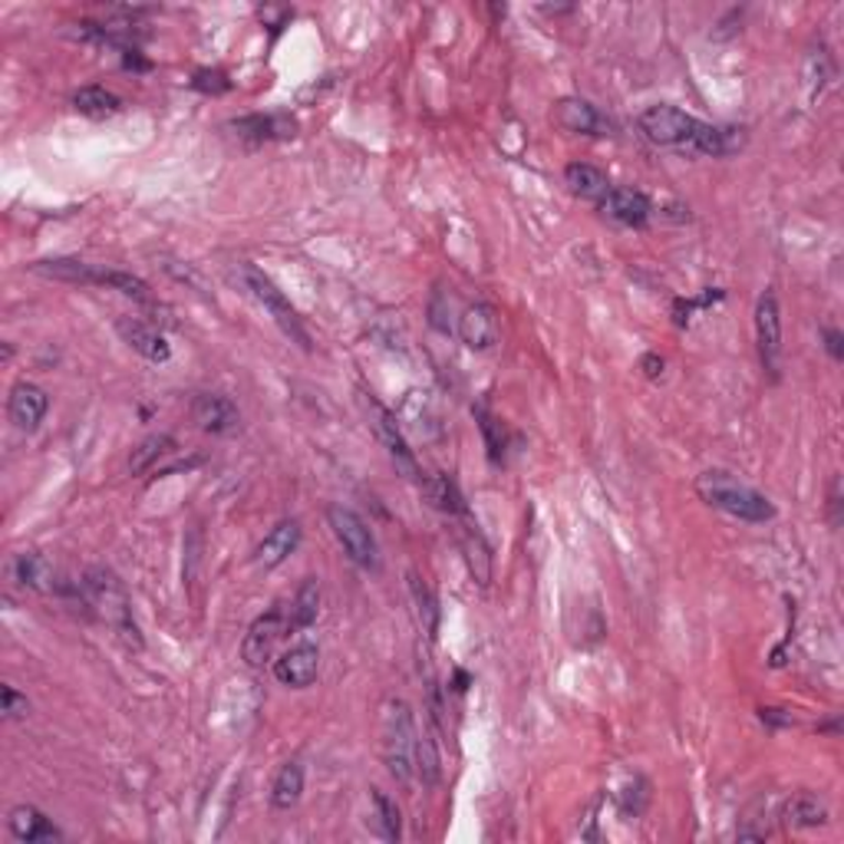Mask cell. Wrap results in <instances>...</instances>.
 Masks as SVG:
<instances>
[{"mask_svg":"<svg viewBox=\"0 0 844 844\" xmlns=\"http://www.w3.org/2000/svg\"><path fill=\"white\" fill-rule=\"evenodd\" d=\"M637 129L643 132V139H650L653 145L663 149H680V152H693V155H733L743 149L746 136L743 129H729V126H710L677 106H647L637 116Z\"/></svg>","mask_w":844,"mask_h":844,"instance_id":"cell-1","label":"cell"},{"mask_svg":"<svg viewBox=\"0 0 844 844\" xmlns=\"http://www.w3.org/2000/svg\"><path fill=\"white\" fill-rule=\"evenodd\" d=\"M696 495L706 505H713V508H719V511H726L739 521H749V524H766V521L776 518V505L759 488H753V485H746V481H739V478H733L729 472H719V468L703 472L696 478Z\"/></svg>","mask_w":844,"mask_h":844,"instance_id":"cell-2","label":"cell"},{"mask_svg":"<svg viewBox=\"0 0 844 844\" xmlns=\"http://www.w3.org/2000/svg\"><path fill=\"white\" fill-rule=\"evenodd\" d=\"M416 716L407 700H390L383 710V762L387 772L407 789L416 782Z\"/></svg>","mask_w":844,"mask_h":844,"instance_id":"cell-3","label":"cell"},{"mask_svg":"<svg viewBox=\"0 0 844 844\" xmlns=\"http://www.w3.org/2000/svg\"><path fill=\"white\" fill-rule=\"evenodd\" d=\"M83 591H86V600L93 607H99V614L106 617V624L119 634V640L129 647V650H142V634L132 620V607H129V594L126 587L119 584V577L106 567H93L83 581Z\"/></svg>","mask_w":844,"mask_h":844,"instance_id":"cell-4","label":"cell"},{"mask_svg":"<svg viewBox=\"0 0 844 844\" xmlns=\"http://www.w3.org/2000/svg\"><path fill=\"white\" fill-rule=\"evenodd\" d=\"M245 281H248V291L255 294V301L271 314V321L284 331V337H291L301 350H311V334L304 327V321L297 317L294 304L281 294V288L264 274L258 271L255 264H245Z\"/></svg>","mask_w":844,"mask_h":844,"instance_id":"cell-5","label":"cell"},{"mask_svg":"<svg viewBox=\"0 0 844 844\" xmlns=\"http://www.w3.org/2000/svg\"><path fill=\"white\" fill-rule=\"evenodd\" d=\"M327 521L337 534V541L344 544L347 558L364 567V571H377L380 567V544H377V534L374 528L347 505H331L327 508Z\"/></svg>","mask_w":844,"mask_h":844,"instance_id":"cell-6","label":"cell"},{"mask_svg":"<svg viewBox=\"0 0 844 844\" xmlns=\"http://www.w3.org/2000/svg\"><path fill=\"white\" fill-rule=\"evenodd\" d=\"M360 403H364V413H367V420L374 425L377 439L383 442L387 455L393 458L397 472H400L403 478H410V481H422L420 462H416V455H413V448H410V442H407V435H403V429H400L397 413L387 410V407H383L377 397H370V393H364Z\"/></svg>","mask_w":844,"mask_h":844,"instance_id":"cell-7","label":"cell"},{"mask_svg":"<svg viewBox=\"0 0 844 844\" xmlns=\"http://www.w3.org/2000/svg\"><path fill=\"white\" fill-rule=\"evenodd\" d=\"M756 344H759V360L762 370L779 380L782 367V311L776 291H766L756 304Z\"/></svg>","mask_w":844,"mask_h":844,"instance_id":"cell-8","label":"cell"},{"mask_svg":"<svg viewBox=\"0 0 844 844\" xmlns=\"http://www.w3.org/2000/svg\"><path fill=\"white\" fill-rule=\"evenodd\" d=\"M284 634H291V627H288V610H284V607H271L268 614H261V617L248 627V634H245V640H241V660H245L248 667H261L264 660H271V653H274V647H278V640H281Z\"/></svg>","mask_w":844,"mask_h":844,"instance_id":"cell-9","label":"cell"},{"mask_svg":"<svg viewBox=\"0 0 844 844\" xmlns=\"http://www.w3.org/2000/svg\"><path fill=\"white\" fill-rule=\"evenodd\" d=\"M321 673V650L314 643H297L274 660V680L291 690H307Z\"/></svg>","mask_w":844,"mask_h":844,"instance_id":"cell-10","label":"cell"},{"mask_svg":"<svg viewBox=\"0 0 844 844\" xmlns=\"http://www.w3.org/2000/svg\"><path fill=\"white\" fill-rule=\"evenodd\" d=\"M228 129L238 136V139H248V142H274V139H291L297 136V119L288 116V112H255V116H241V119H231Z\"/></svg>","mask_w":844,"mask_h":844,"instance_id":"cell-11","label":"cell"},{"mask_svg":"<svg viewBox=\"0 0 844 844\" xmlns=\"http://www.w3.org/2000/svg\"><path fill=\"white\" fill-rule=\"evenodd\" d=\"M116 331H119V337H122L139 357H145L149 364H169V360H172V347H169L165 334L155 331L152 324L139 321V317H119V321H116Z\"/></svg>","mask_w":844,"mask_h":844,"instance_id":"cell-12","label":"cell"},{"mask_svg":"<svg viewBox=\"0 0 844 844\" xmlns=\"http://www.w3.org/2000/svg\"><path fill=\"white\" fill-rule=\"evenodd\" d=\"M597 205L607 218H614L617 225H627V228H643L653 215L650 198L637 188H614L610 185V192Z\"/></svg>","mask_w":844,"mask_h":844,"instance_id":"cell-13","label":"cell"},{"mask_svg":"<svg viewBox=\"0 0 844 844\" xmlns=\"http://www.w3.org/2000/svg\"><path fill=\"white\" fill-rule=\"evenodd\" d=\"M297 544H301V521L284 518V521H278V524L264 534V541L255 548V564H258L261 571H274V567H281V564L297 551Z\"/></svg>","mask_w":844,"mask_h":844,"instance_id":"cell-14","label":"cell"},{"mask_svg":"<svg viewBox=\"0 0 844 844\" xmlns=\"http://www.w3.org/2000/svg\"><path fill=\"white\" fill-rule=\"evenodd\" d=\"M46 410H50V397H46V390L43 387H36V383H17L13 390H10V400H7V416L10 422L20 429V432H33V429H40V422L46 416Z\"/></svg>","mask_w":844,"mask_h":844,"instance_id":"cell-15","label":"cell"},{"mask_svg":"<svg viewBox=\"0 0 844 844\" xmlns=\"http://www.w3.org/2000/svg\"><path fill=\"white\" fill-rule=\"evenodd\" d=\"M554 122L564 129V132H577V136H607L610 132V122L600 116V109L587 99H561L554 106Z\"/></svg>","mask_w":844,"mask_h":844,"instance_id":"cell-16","label":"cell"},{"mask_svg":"<svg viewBox=\"0 0 844 844\" xmlns=\"http://www.w3.org/2000/svg\"><path fill=\"white\" fill-rule=\"evenodd\" d=\"M455 331L468 350H488L498 344V317L488 304H468L462 311Z\"/></svg>","mask_w":844,"mask_h":844,"instance_id":"cell-17","label":"cell"},{"mask_svg":"<svg viewBox=\"0 0 844 844\" xmlns=\"http://www.w3.org/2000/svg\"><path fill=\"white\" fill-rule=\"evenodd\" d=\"M192 420L212 435H225L238 425V407L221 393H198L192 400Z\"/></svg>","mask_w":844,"mask_h":844,"instance_id":"cell-18","label":"cell"},{"mask_svg":"<svg viewBox=\"0 0 844 844\" xmlns=\"http://www.w3.org/2000/svg\"><path fill=\"white\" fill-rule=\"evenodd\" d=\"M30 271L53 278V281H66V284H89V288H106L109 268H96L76 258H56V261H36L30 264Z\"/></svg>","mask_w":844,"mask_h":844,"instance_id":"cell-19","label":"cell"},{"mask_svg":"<svg viewBox=\"0 0 844 844\" xmlns=\"http://www.w3.org/2000/svg\"><path fill=\"white\" fill-rule=\"evenodd\" d=\"M7 825H10V835L23 844L63 842V832H59L40 809H33V805H17V809L10 812Z\"/></svg>","mask_w":844,"mask_h":844,"instance_id":"cell-20","label":"cell"},{"mask_svg":"<svg viewBox=\"0 0 844 844\" xmlns=\"http://www.w3.org/2000/svg\"><path fill=\"white\" fill-rule=\"evenodd\" d=\"M782 819H786L789 829L809 832V829H819V825L829 822V805H825L819 796H812V792H799V796H792V799L786 802Z\"/></svg>","mask_w":844,"mask_h":844,"instance_id":"cell-21","label":"cell"},{"mask_svg":"<svg viewBox=\"0 0 844 844\" xmlns=\"http://www.w3.org/2000/svg\"><path fill=\"white\" fill-rule=\"evenodd\" d=\"M317 614H321V584H317L314 577H307V581L297 587V594H294V600H291V607H288V627H291V634L314 627V624H317Z\"/></svg>","mask_w":844,"mask_h":844,"instance_id":"cell-22","label":"cell"},{"mask_svg":"<svg viewBox=\"0 0 844 844\" xmlns=\"http://www.w3.org/2000/svg\"><path fill=\"white\" fill-rule=\"evenodd\" d=\"M564 182L571 185L574 195L591 198V202H600L610 192V178L597 165H587V162H571L564 169Z\"/></svg>","mask_w":844,"mask_h":844,"instance_id":"cell-23","label":"cell"},{"mask_svg":"<svg viewBox=\"0 0 844 844\" xmlns=\"http://www.w3.org/2000/svg\"><path fill=\"white\" fill-rule=\"evenodd\" d=\"M73 109L89 119H109L122 109V99L106 86H83L73 93Z\"/></svg>","mask_w":844,"mask_h":844,"instance_id":"cell-24","label":"cell"},{"mask_svg":"<svg viewBox=\"0 0 844 844\" xmlns=\"http://www.w3.org/2000/svg\"><path fill=\"white\" fill-rule=\"evenodd\" d=\"M301 796H304V769H301V762L281 766V772L271 782V805L278 812H291L301 802Z\"/></svg>","mask_w":844,"mask_h":844,"instance_id":"cell-25","label":"cell"},{"mask_svg":"<svg viewBox=\"0 0 844 844\" xmlns=\"http://www.w3.org/2000/svg\"><path fill=\"white\" fill-rule=\"evenodd\" d=\"M420 485L432 508H439V511H445V515H465L462 491H458V485H455L445 472H435V475L422 478Z\"/></svg>","mask_w":844,"mask_h":844,"instance_id":"cell-26","label":"cell"},{"mask_svg":"<svg viewBox=\"0 0 844 844\" xmlns=\"http://www.w3.org/2000/svg\"><path fill=\"white\" fill-rule=\"evenodd\" d=\"M13 577L30 591H50L53 587V567L36 551H23V554L13 558Z\"/></svg>","mask_w":844,"mask_h":844,"instance_id":"cell-27","label":"cell"},{"mask_svg":"<svg viewBox=\"0 0 844 844\" xmlns=\"http://www.w3.org/2000/svg\"><path fill=\"white\" fill-rule=\"evenodd\" d=\"M169 452H175V439H172L169 432L145 435V439L132 448V455H129V472H132V475H142V472H149L152 465H159V458H165Z\"/></svg>","mask_w":844,"mask_h":844,"instance_id":"cell-28","label":"cell"},{"mask_svg":"<svg viewBox=\"0 0 844 844\" xmlns=\"http://www.w3.org/2000/svg\"><path fill=\"white\" fill-rule=\"evenodd\" d=\"M410 597L416 604V617H420L425 637H435V630H439V600L416 571H410Z\"/></svg>","mask_w":844,"mask_h":844,"instance_id":"cell-29","label":"cell"},{"mask_svg":"<svg viewBox=\"0 0 844 844\" xmlns=\"http://www.w3.org/2000/svg\"><path fill=\"white\" fill-rule=\"evenodd\" d=\"M374 812H377V835L383 842H400L403 838V819H400L397 802L383 789H374Z\"/></svg>","mask_w":844,"mask_h":844,"instance_id":"cell-30","label":"cell"},{"mask_svg":"<svg viewBox=\"0 0 844 844\" xmlns=\"http://www.w3.org/2000/svg\"><path fill=\"white\" fill-rule=\"evenodd\" d=\"M439 753H435V743L429 736L420 733V743H416V779L422 786H435L439 782Z\"/></svg>","mask_w":844,"mask_h":844,"instance_id":"cell-31","label":"cell"},{"mask_svg":"<svg viewBox=\"0 0 844 844\" xmlns=\"http://www.w3.org/2000/svg\"><path fill=\"white\" fill-rule=\"evenodd\" d=\"M475 416H478V425H481V432H485V442H488V455H491V462H498V458H501V452H505V435H501L498 422L491 420L485 410H475Z\"/></svg>","mask_w":844,"mask_h":844,"instance_id":"cell-32","label":"cell"},{"mask_svg":"<svg viewBox=\"0 0 844 844\" xmlns=\"http://www.w3.org/2000/svg\"><path fill=\"white\" fill-rule=\"evenodd\" d=\"M192 86H195V89H202V93L221 96V93H228V89H231V79H228L221 69H198V73H195V79H192Z\"/></svg>","mask_w":844,"mask_h":844,"instance_id":"cell-33","label":"cell"},{"mask_svg":"<svg viewBox=\"0 0 844 844\" xmlns=\"http://www.w3.org/2000/svg\"><path fill=\"white\" fill-rule=\"evenodd\" d=\"M0 703H3V719H23L26 713H30V703H26V696L23 693H17L13 686H3L0 690Z\"/></svg>","mask_w":844,"mask_h":844,"instance_id":"cell-34","label":"cell"},{"mask_svg":"<svg viewBox=\"0 0 844 844\" xmlns=\"http://www.w3.org/2000/svg\"><path fill=\"white\" fill-rule=\"evenodd\" d=\"M445 314H448V301H445V294L442 291H435L432 294V304H429V317H432V327L435 331H442V334H448V321H445Z\"/></svg>","mask_w":844,"mask_h":844,"instance_id":"cell-35","label":"cell"},{"mask_svg":"<svg viewBox=\"0 0 844 844\" xmlns=\"http://www.w3.org/2000/svg\"><path fill=\"white\" fill-rule=\"evenodd\" d=\"M663 367H667V364H663L660 354H643V357H640V370H643L647 380H660V377H663Z\"/></svg>","mask_w":844,"mask_h":844,"instance_id":"cell-36","label":"cell"},{"mask_svg":"<svg viewBox=\"0 0 844 844\" xmlns=\"http://www.w3.org/2000/svg\"><path fill=\"white\" fill-rule=\"evenodd\" d=\"M825 347H829V354H832V360H842V357H844V337H842V331H835V327H829V331H825Z\"/></svg>","mask_w":844,"mask_h":844,"instance_id":"cell-37","label":"cell"},{"mask_svg":"<svg viewBox=\"0 0 844 844\" xmlns=\"http://www.w3.org/2000/svg\"><path fill=\"white\" fill-rule=\"evenodd\" d=\"M829 508H832V524L842 521V481H832V495H829Z\"/></svg>","mask_w":844,"mask_h":844,"instance_id":"cell-38","label":"cell"}]
</instances>
